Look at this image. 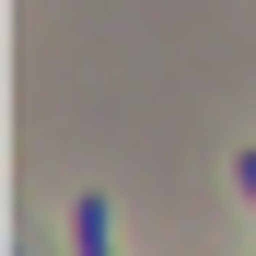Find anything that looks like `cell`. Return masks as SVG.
I'll return each instance as SVG.
<instances>
[{
	"instance_id": "1",
	"label": "cell",
	"mask_w": 256,
	"mask_h": 256,
	"mask_svg": "<svg viewBox=\"0 0 256 256\" xmlns=\"http://www.w3.org/2000/svg\"><path fill=\"white\" fill-rule=\"evenodd\" d=\"M70 244H82V256H116V222H105V198H94V186L70 198Z\"/></svg>"
},
{
	"instance_id": "2",
	"label": "cell",
	"mask_w": 256,
	"mask_h": 256,
	"mask_svg": "<svg viewBox=\"0 0 256 256\" xmlns=\"http://www.w3.org/2000/svg\"><path fill=\"white\" fill-rule=\"evenodd\" d=\"M233 186H244V210H256V152H244V163H233Z\"/></svg>"
}]
</instances>
